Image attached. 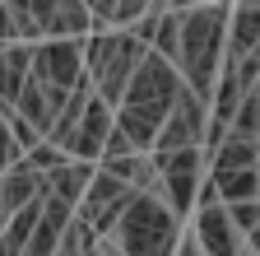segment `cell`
<instances>
[{"mask_svg":"<svg viewBox=\"0 0 260 256\" xmlns=\"http://www.w3.org/2000/svg\"><path fill=\"white\" fill-rule=\"evenodd\" d=\"M177 89H181V70L162 51L149 47L144 61L135 66V75H130L121 103H116V126L125 131V140L135 149H153V135H158L162 117H168Z\"/></svg>","mask_w":260,"mask_h":256,"instance_id":"cell-1","label":"cell"},{"mask_svg":"<svg viewBox=\"0 0 260 256\" xmlns=\"http://www.w3.org/2000/svg\"><path fill=\"white\" fill-rule=\"evenodd\" d=\"M228 14H233V5H181L177 10V23H181L177 70L200 98L214 93V79H218V66H223Z\"/></svg>","mask_w":260,"mask_h":256,"instance_id":"cell-2","label":"cell"},{"mask_svg":"<svg viewBox=\"0 0 260 256\" xmlns=\"http://www.w3.org/2000/svg\"><path fill=\"white\" fill-rule=\"evenodd\" d=\"M181 214L158 196V191H135L121 219L98 238V251H177Z\"/></svg>","mask_w":260,"mask_h":256,"instance_id":"cell-3","label":"cell"},{"mask_svg":"<svg viewBox=\"0 0 260 256\" xmlns=\"http://www.w3.org/2000/svg\"><path fill=\"white\" fill-rule=\"evenodd\" d=\"M144 51H149L144 38H135L130 28H112V23H98L84 38V70L112 107L121 103V93H125L130 75H135V66L144 61Z\"/></svg>","mask_w":260,"mask_h":256,"instance_id":"cell-4","label":"cell"},{"mask_svg":"<svg viewBox=\"0 0 260 256\" xmlns=\"http://www.w3.org/2000/svg\"><path fill=\"white\" fill-rule=\"evenodd\" d=\"M153 163H158V196L181 219H190L195 214V191H200V177H205V145L153 149Z\"/></svg>","mask_w":260,"mask_h":256,"instance_id":"cell-5","label":"cell"},{"mask_svg":"<svg viewBox=\"0 0 260 256\" xmlns=\"http://www.w3.org/2000/svg\"><path fill=\"white\" fill-rule=\"evenodd\" d=\"M84 38H38L32 42V79H42L51 93L65 98L88 75L84 70Z\"/></svg>","mask_w":260,"mask_h":256,"instance_id":"cell-6","label":"cell"},{"mask_svg":"<svg viewBox=\"0 0 260 256\" xmlns=\"http://www.w3.org/2000/svg\"><path fill=\"white\" fill-rule=\"evenodd\" d=\"M205 121H209V98H200L186 79L177 89V98L162 117L158 135H153V149H181V145H205Z\"/></svg>","mask_w":260,"mask_h":256,"instance_id":"cell-7","label":"cell"},{"mask_svg":"<svg viewBox=\"0 0 260 256\" xmlns=\"http://www.w3.org/2000/svg\"><path fill=\"white\" fill-rule=\"evenodd\" d=\"M130 196H135V186H130V182H121V177L107 173V168H93V177H88V186H84L75 214H84L93 229H98V238H103L112 223L121 219V210L130 205Z\"/></svg>","mask_w":260,"mask_h":256,"instance_id":"cell-8","label":"cell"},{"mask_svg":"<svg viewBox=\"0 0 260 256\" xmlns=\"http://www.w3.org/2000/svg\"><path fill=\"white\" fill-rule=\"evenodd\" d=\"M112 121H116V107L93 89L88 103H84V112H79V121H75V131H70V140H65V149H70L75 158H93V163H98V154H103V140H107V131H112Z\"/></svg>","mask_w":260,"mask_h":256,"instance_id":"cell-9","label":"cell"},{"mask_svg":"<svg viewBox=\"0 0 260 256\" xmlns=\"http://www.w3.org/2000/svg\"><path fill=\"white\" fill-rule=\"evenodd\" d=\"M190 229L200 233V247H205V251H242V247H246V233L233 223V214H228V205H223V201L195 205Z\"/></svg>","mask_w":260,"mask_h":256,"instance_id":"cell-10","label":"cell"},{"mask_svg":"<svg viewBox=\"0 0 260 256\" xmlns=\"http://www.w3.org/2000/svg\"><path fill=\"white\" fill-rule=\"evenodd\" d=\"M70 214H75L70 201H60L56 191H42V214H38V229H32V238H28V251H32V256L56 251L60 229H65V219H70Z\"/></svg>","mask_w":260,"mask_h":256,"instance_id":"cell-11","label":"cell"},{"mask_svg":"<svg viewBox=\"0 0 260 256\" xmlns=\"http://www.w3.org/2000/svg\"><path fill=\"white\" fill-rule=\"evenodd\" d=\"M32 70V42H0V107H14L19 89Z\"/></svg>","mask_w":260,"mask_h":256,"instance_id":"cell-12","label":"cell"},{"mask_svg":"<svg viewBox=\"0 0 260 256\" xmlns=\"http://www.w3.org/2000/svg\"><path fill=\"white\" fill-rule=\"evenodd\" d=\"M98 168L116 173L121 182H130L135 191H158V163H153V149H130V154L98 158Z\"/></svg>","mask_w":260,"mask_h":256,"instance_id":"cell-13","label":"cell"},{"mask_svg":"<svg viewBox=\"0 0 260 256\" xmlns=\"http://www.w3.org/2000/svg\"><path fill=\"white\" fill-rule=\"evenodd\" d=\"M60 93H51L42 79H32V70H28V79H23V89H19V98H14V107L32 121V126H38V131L47 135L51 131V121H56V112H60Z\"/></svg>","mask_w":260,"mask_h":256,"instance_id":"cell-14","label":"cell"},{"mask_svg":"<svg viewBox=\"0 0 260 256\" xmlns=\"http://www.w3.org/2000/svg\"><path fill=\"white\" fill-rule=\"evenodd\" d=\"M260 51V5H233L228 14V47L223 56H255Z\"/></svg>","mask_w":260,"mask_h":256,"instance_id":"cell-15","label":"cell"},{"mask_svg":"<svg viewBox=\"0 0 260 256\" xmlns=\"http://www.w3.org/2000/svg\"><path fill=\"white\" fill-rule=\"evenodd\" d=\"M93 158H65L60 168H51L47 173V191H56L60 201H70V205H79V196H84V186H88V177H93Z\"/></svg>","mask_w":260,"mask_h":256,"instance_id":"cell-16","label":"cell"},{"mask_svg":"<svg viewBox=\"0 0 260 256\" xmlns=\"http://www.w3.org/2000/svg\"><path fill=\"white\" fill-rule=\"evenodd\" d=\"M38 214H42V196H32L19 210H10L5 229H0V251H28V238L38 229Z\"/></svg>","mask_w":260,"mask_h":256,"instance_id":"cell-17","label":"cell"},{"mask_svg":"<svg viewBox=\"0 0 260 256\" xmlns=\"http://www.w3.org/2000/svg\"><path fill=\"white\" fill-rule=\"evenodd\" d=\"M209 177L218 186V201H246L255 196V182H260L255 168H209Z\"/></svg>","mask_w":260,"mask_h":256,"instance_id":"cell-18","label":"cell"},{"mask_svg":"<svg viewBox=\"0 0 260 256\" xmlns=\"http://www.w3.org/2000/svg\"><path fill=\"white\" fill-rule=\"evenodd\" d=\"M56 251H98V229H93L84 214H70V219H65V229H60Z\"/></svg>","mask_w":260,"mask_h":256,"instance_id":"cell-19","label":"cell"},{"mask_svg":"<svg viewBox=\"0 0 260 256\" xmlns=\"http://www.w3.org/2000/svg\"><path fill=\"white\" fill-rule=\"evenodd\" d=\"M233 131L260 140V89H246V93H242V103H237V112H233Z\"/></svg>","mask_w":260,"mask_h":256,"instance_id":"cell-20","label":"cell"},{"mask_svg":"<svg viewBox=\"0 0 260 256\" xmlns=\"http://www.w3.org/2000/svg\"><path fill=\"white\" fill-rule=\"evenodd\" d=\"M23 158H28V163L32 168H38V173H51V168H60L65 163V158H70V149H65V145H56V140H38V145H28L23 149Z\"/></svg>","mask_w":260,"mask_h":256,"instance_id":"cell-21","label":"cell"},{"mask_svg":"<svg viewBox=\"0 0 260 256\" xmlns=\"http://www.w3.org/2000/svg\"><path fill=\"white\" fill-rule=\"evenodd\" d=\"M177 47H181V23H177V10L168 5V14L158 19V33H153V51H162L177 66Z\"/></svg>","mask_w":260,"mask_h":256,"instance_id":"cell-22","label":"cell"},{"mask_svg":"<svg viewBox=\"0 0 260 256\" xmlns=\"http://www.w3.org/2000/svg\"><path fill=\"white\" fill-rule=\"evenodd\" d=\"M228 205V214H233V223L242 233H251L255 223H260V196H246V201H223Z\"/></svg>","mask_w":260,"mask_h":256,"instance_id":"cell-23","label":"cell"},{"mask_svg":"<svg viewBox=\"0 0 260 256\" xmlns=\"http://www.w3.org/2000/svg\"><path fill=\"white\" fill-rule=\"evenodd\" d=\"M153 5V0H116V10H112V28H125V23H135L144 10Z\"/></svg>","mask_w":260,"mask_h":256,"instance_id":"cell-24","label":"cell"},{"mask_svg":"<svg viewBox=\"0 0 260 256\" xmlns=\"http://www.w3.org/2000/svg\"><path fill=\"white\" fill-rule=\"evenodd\" d=\"M0 42H19V23H14V14H10L5 0H0Z\"/></svg>","mask_w":260,"mask_h":256,"instance_id":"cell-25","label":"cell"},{"mask_svg":"<svg viewBox=\"0 0 260 256\" xmlns=\"http://www.w3.org/2000/svg\"><path fill=\"white\" fill-rule=\"evenodd\" d=\"M246 251H260V223H255V229L246 233Z\"/></svg>","mask_w":260,"mask_h":256,"instance_id":"cell-26","label":"cell"},{"mask_svg":"<svg viewBox=\"0 0 260 256\" xmlns=\"http://www.w3.org/2000/svg\"><path fill=\"white\" fill-rule=\"evenodd\" d=\"M5 219H10V210H5V201H0V229H5Z\"/></svg>","mask_w":260,"mask_h":256,"instance_id":"cell-27","label":"cell"},{"mask_svg":"<svg viewBox=\"0 0 260 256\" xmlns=\"http://www.w3.org/2000/svg\"><path fill=\"white\" fill-rule=\"evenodd\" d=\"M242 5H260V0H242Z\"/></svg>","mask_w":260,"mask_h":256,"instance_id":"cell-28","label":"cell"}]
</instances>
